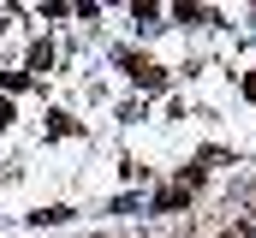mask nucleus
Listing matches in <instances>:
<instances>
[{"label": "nucleus", "mask_w": 256, "mask_h": 238, "mask_svg": "<svg viewBox=\"0 0 256 238\" xmlns=\"http://www.w3.org/2000/svg\"><path fill=\"white\" fill-rule=\"evenodd\" d=\"M0 125H12V102L6 96H0Z\"/></svg>", "instance_id": "3"}, {"label": "nucleus", "mask_w": 256, "mask_h": 238, "mask_svg": "<svg viewBox=\"0 0 256 238\" xmlns=\"http://www.w3.org/2000/svg\"><path fill=\"white\" fill-rule=\"evenodd\" d=\"M48 66H54V42H36L30 48V72H48Z\"/></svg>", "instance_id": "2"}, {"label": "nucleus", "mask_w": 256, "mask_h": 238, "mask_svg": "<svg viewBox=\"0 0 256 238\" xmlns=\"http://www.w3.org/2000/svg\"><path fill=\"white\" fill-rule=\"evenodd\" d=\"M244 96H250V102H256V78H244Z\"/></svg>", "instance_id": "4"}, {"label": "nucleus", "mask_w": 256, "mask_h": 238, "mask_svg": "<svg viewBox=\"0 0 256 238\" xmlns=\"http://www.w3.org/2000/svg\"><path fill=\"white\" fill-rule=\"evenodd\" d=\"M126 72L143 84V90H161V84H167V72H155V66H143V60H131V54H126Z\"/></svg>", "instance_id": "1"}]
</instances>
